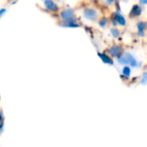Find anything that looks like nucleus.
I'll list each match as a JSON object with an SVG mask.
<instances>
[{
	"label": "nucleus",
	"mask_w": 147,
	"mask_h": 147,
	"mask_svg": "<svg viewBox=\"0 0 147 147\" xmlns=\"http://www.w3.org/2000/svg\"><path fill=\"white\" fill-rule=\"evenodd\" d=\"M117 59L119 64L121 65H130L133 67H139L140 65V64L134 58V56L130 53H126L124 54H121Z\"/></svg>",
	"instance_id": "1"
},
{
	"label": "nucleus",
	"mask_w": 147,
	"mask_h": 147,
	"mask_svg": "<svg viewBox=\"0 0 147 147\" xmlns=\"http://www.w3.org/2000/svg\"><path fill=\"white\" fill-rule=\"evenodd\" d=\"M59 16L63 22H76L75 11L73 9L67 8L59 13Z\"/></svg>",
	"instance_id": "2"
},
{
	"label": "nucleus",
	"mask_w": 147,
	"mask_h": 147,
	"mask_svg": "<svg viewBox=\"0 0 147 147\" xmlns=\"http://www.w3.org/2000/svg\"><path fill=\"white\" fill-rule=\"evenodd\" d=\"M83 16L88 21L96 22L99 17V13L95 8L88 7V8H85L83 10Z\"/></svg>",
	"instance_id": "3"
},
{
	"label": "nucleus",
	"mask_w": 147,
	"mask_h": 147,
	"mask_svg": "<svg viewBox=\"0 0 147 147\" xmlns=\"http://www.w3.org/2000/svg\"><path fill=\"white\" fill-rule=\"evenodd\" d=\"M113 20L115 22V25H120L121 27H125L127 24V20L121 12H115L113 15Z\"/></svg>",
	"instance_id": "4"
},
{
	"label": "nucleus",
	"mask_w": 147,
	"mask_h": 147,
	"mask_svg": "<svg viewBox=\"0 0 147 147\" xmlns=\"http://www.w3.org/2000/svg\"><path fill=\"white\" fill-rule=\"evenodd\" d=\"M43 4L47 9L52 12H58L59 9V5L53 0H43Z\"/></svg>",
	"instance_id": "5"
},
{
	"label": "nucleus",
	"mask_w": 147,
	"mask_h": 147,
	"mask_svg": "<svg viewBox=\"0 0 147 147\" xmlns=\"http://www.w3.org/2000/svg\"><path fill=\"white\" fill-rule=\"evenodd\" d=\"M109 53H110L111 56L113 57H120L122 53V49L121 46L118 45H113L109 48Z\"/></svg>",
	"instance_id": "6"
},
{
	"label": "nucleus",
	"mask_w": 147,
	"mask_h": 147,
	"mask_svg": "<svg viewBox=\"0 0 147 147\" xmlns=\"http://www.w3.org/2000/svg\"><path fill=\"white\" fill-rule=\"evenodd\" d=\"M137 34L140 37L146 36V23L143 21H140L137 23Z\"/></svg>",
	"instance_id": "7"
},
{
	"label": "nucleus",
	"mask_w": 147,
	"mask_h": 147,
	"mask_svg": "<svg viewBox=\"0 0 147 147\" xmlns=\"http://www.w3.org/2000/svg\"><path fill=\"white\" fill-rule=\"evenodd\" d=\"M141 14H142V8H141V6L139 5V4H134L132 7V9H131L129 16H130V17L133 18V17H138Z\"/></svg>",
	"instance_id": "8"
},
{
	"label": "nucleus",
	"mask_w": 147,
	"mask_h": 147,
	"mask_svg": "<svg viewBox=\"0 0 147 147\" xmlns=\"http://www.w3.org/2000/svg\"><path fill=\"white\" fill-rule=\"evenodd\" d=\"M98 55L100 56V58L102 59V60L106 63V64H109V65H113V60L111 59V58H109L107 54L105 53H98Z\"/></svg>",
	"instance_id": "9"
},
{
	"label": "nucleus",
	"mask_w": 147,
	"mask_h": 147,
	"mask_svg": "<svg viewBox=\"0 0 147 147\" xmlns=\"http://www.w3.org/2000/svg\"><path fill=\"white\" fill-rule=\"evenodd\" d=\"M110 34H111V35L114 37V38H118V37H120V35H121V31L117 28H110Z\"/></svg>",
	"instance_id": "10"
},
{
	"label": "nucleus",
	"mask_w": 147,
	"mask_h": 147,
	"mask_svg": "<svg viewBox=\"0 0 147 147\" xmlns=\"http://www.w3.org/2000/svg\"><path fill=\"white\" fill-rule=\"evenodd\" d=\"M60 26L64 28H78L79 25L77 22H62L60 23Z\"/></svg>",
	"instance_id": "11"
},
{
	"label": "nucleus",
	"mask_w": 147,
	"mask_h": 147,
	"mask_svg": "<svg viewBox=\"0 0 147 147\" xmlns=\"http://www.w3.org/2000/svg\"><path fill=\"white\" fill-rule=\"evenodd\" d=\"M108 22H109V21H108L107 18H102L101 20H99L98 25H99L101 28H105V27L108 25Z\"/></svg>",
	"instance_id": "12"
},
{
	"label": "nucleus",
	"mask_w": 147,
	"mask_h": 147,
	"mask_svg": "<svg viewBox=\"0 0 147 147\" xmlns=\"http://www.w3.org/2000/svg\"><path fill=\"white\" fill-rule=\"evenodd\" d=\"M122 73H123V75H125L127 78L130 77V75H131V69H130V67H129V66H125V67L123 68V70H122Z\"/></svg>",
	"instance_id": "13"
},
{
	"label": "nucleus",
	"mask_w": 147,
	"mask_h": 147,
	"mask_svg": "<svg viewBox=\"0 0 147 147\" xmlns=\"http://www.w3.org/2000/svg\"><path fill=\"white\" fill-rule=\"evenodd\" d=\"M103 1H104L108 5H112V4L115 3V0H103Z\"/></svg>",
	"instance_id": "14"
},
{
	"label": "nucleus",
	"mask_w": 147,
	"mask_h": 147,
	"mask_svg": "<svg viewBox=\"0 0 147 147\" xmlns=\"http://www.w3.org/2000/svg\"><path fill=\"white\" fill-rule=\"evenodd\" d=\"M140 3L142 5H146L147 3V0H140Z\"/></svg>",
	"instance_id": "15"
},
{
	"label": "nucleus",
	"mask_w": 147,
	"mask_h": 147,
	"mask_svg": "<svg viewBox=\"0 0 147 147\" xmlns=\"http://www.w3.org/2000/svg\"><path fill=\"white\" fill-rule=\"evenodd\" d=\"M5 11H6V9H0V16L2 17V16L5 13Z\"/></svg>",
	"instance_id": "16"
},
{
	"label": "nucleus",
	"mask_w": 147,
	"mask_h": 147,
	"mask_svg": "<svg viewBox=\"0 0 147 147\" xmlns=\"http://www.w3.org/2000/svg\"><path fill=\"white\" fill-rule=\"evenodd\" d=\"M1 121H3V115L0 114V122H1Z\"/></svg>",
	"instance_id": "17"
}]
</instances>
